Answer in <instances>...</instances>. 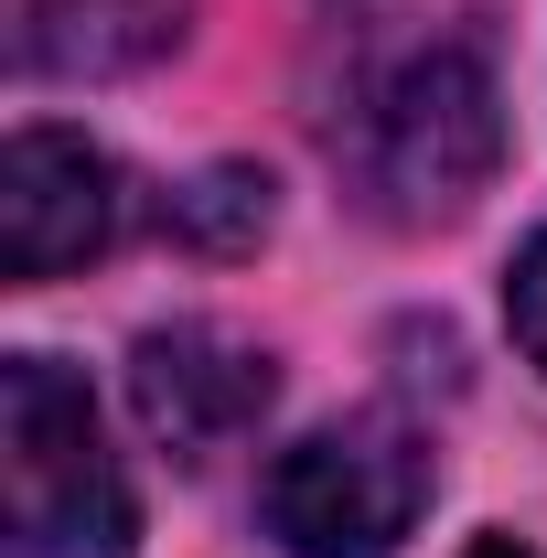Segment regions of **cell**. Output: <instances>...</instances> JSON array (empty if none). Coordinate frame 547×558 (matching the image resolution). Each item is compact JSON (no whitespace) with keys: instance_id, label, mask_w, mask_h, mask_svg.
<instances>
[{"instance_id":"cell-2","label":"cell","mask_w":547,"mask_h":558,"mask_svg":"<svg viewBox=\"0 0 547 558\" xmlns=\"http://www.w3.org/2000/svg\"><path fill=\"white\" fill-rule=\"evenodd\" d=\"M0 505H11V558H130L139 537L97 398L54 354L0 365Z\"/></svg>"},{"instance_id":"cell-6","label":"cell","mask_w":547,"mask_h":558,"mask_svg":"<svg viewBox=\"0 0 547 558\" xmlns=\"http://www.w3.org/2000/svg\"><path fill=\"white\" fill-rule=\"evenodd\" d=\"M194 0H11V65L22 75H130L172 54Z\"/></svg>"},{"instance_id":"cell-3","label":"cell","mask_w":547,"mask_h":558,"mask_svg":"<svg viewBox=\"0 0 547 558\" xmlns=\"http://www.w3.org/2000/svg\"><path fill=\"white\" fill-rule=\"evenodd\" d=\"M418 505H429V451L387 409L290 440L258 484V515L290 558H387L418 526Z\"/></svg>"},{"instance_id":"cell-4","label":"cell","mask_w":547,"mask_h":558,"mask_svg":"<svg viewBox=\"0 0 547 558\" xmlns=\"http://www.w3.org/2000/svg\"><path fill=\"white\" fill-rule=\"evenodd\" d=\"M130 398L172 462H215L226 440H247L269 418L279 365L258 344H236V333H215V323H172V333H139Z\"/></svg>"},{"instance_id":"cell-7","label":"cell","mask_w":547,"mask_h":558,"mask_svg":"<svg viewBox=\"0 0 547 558\" xmlns=\"http://www.w3.org/2000/svg\"><path fill=\"white\" fill-rule=\"evenodd\" d=\"M505 312H515V344L547 365V236L515 258V279H505Z\"/></svg>"},{"instance_id":"cell-8","label":"cell","mask_w":547,"mask_h":558,"mask_svg":"<svg viewBox=\"0 0 547 558\" xmlns=\"http://www.w3.org/2000/svg\"><path fill=\"white\" fill-rule=\"evenodd\" d=\"M473 558H537V548H515V537H483V548Z\"/></svg>"},{"instance_id":"cell-5","label":"cell","mask_w":547,"mask_h":558,"mask_svg":"<svg viewBox=\"0 0 547 558\" xmlns=\"http://www.w3.org/2000/svg\"><path fill=\"white\" fill-rule=\"evenodd\" d=\"M108 236H119L108 150H86L75 130H11V150H0V269L54 279V269H86Z\"/></svg>"},{"instance_id":"cell-1","label":"cell","mask_w":547,"mask_h":558,"mask_svg":"<svg viewBox=\"0 0 547 558\" xmlns=\"http://www.w3.org/2000/svg\"><path fill=\"white\" fill-rule=\"evenodd\" d=\"M323 150L387 226L462 215L505 161V97H494L483 44L473 33L365 44V22H354V65L323 108Z\"/></svg>"}]
</instances>
